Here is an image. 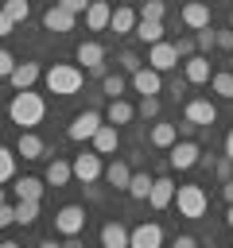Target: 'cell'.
I'll list each match as a JSON object with an SVG mask.
<instances>
[{
  "label": "cell",
  "mask_w": 233,
  "mask_h": 248,
  "mask_svg": "<svg viewBox=\"0 0 233 248\" xmlns=\"http://www.w3.org/2000/svg\"><path fill=\"white\" fill-rule=\"evenodd\" d=\"M43 81H47L50 93L74 97V93H82V85H85V70H82L78 62H54L50 70H43Z\"/></svg>",
  "instance_id": "obj_1"
},
{
  "label": "cell",
  "mask_w": 233,
  "mask_h": 248,
  "mask_svg": "<svg viewBox=\"0 0 233 248\" xmlns=\"http://www.w3.org/2000/svg\"><path fill=\"white\" fill-rule=\"evenodd\" d=\"M8 116H12V124H19V132L23 128H35L47 116V101L39 93H31V89H16V97L8 105Z\"/></svg>",
  "instance_id": "obj_2"
},
{
  "label": "cell",
  "mask_w": 233,
  "mask_h": 248,
  "mask_svg": "<svg viewBox=\"0 0 233 248\" xmlns=\"http://www.w3.org/2000/svg\"><path fill=\"white\" fill-rule=\"evenodd\" d=\"M171 205H179V213L183 217H190V221H198L206 209H210V198H206V190L202 186H175V202Z\"/></svg>",
  "instance_id": "obj_3"
},
{
  "label": "cell",
  "mask_w": 233,
  "mask_h": 248,
  "mask_svg": "<svg viewBox=\"0 0 233 248\" xmlns=\"http://www.w3.org/2000/svg\"><path fill=\"white\" fill-rule=\"evenodd\" d=\"M198 159H202V147L186 136V140H175L171 147H167V163L175 167V170H190V167H198Z\"/></svg>",
  "instance_id": "obj_4"
},
{
  "label": "cell",
  "mask_w": 233,
  "mask_h": 248,
  "mask_svg": "<svg viewBox=\"0 0 233 248\" xmlns=\"http://www.w3.org/2000/svg\"><path fill=\"white\" fill-rule=\"evenodd\" d=\"M105 124V116L97 112V108H85V112H78L74 120H70V128H66V136L74 140V143H85V140H93V132Z\"/></svg>",
  "instance_id": "obj_5"
},
{
  "label": "cell",
  "mask_w": 233,
  "mask_h": 248,
  "mask_svg": "<svg viewBox=\"0 0 233 248\" xmlns=\"http://www.w3.org/2000/svg\"><path fill=\"white\" fill-rule=\"evenodd\" d=\"M85 229V209L82 205H62L58 213H54V232H62V236H78Z\"/></svg>",
  "instance_id": "obj_6"
},
{
  "label": "cell",
  "mask_w": 233,
  "mask_h": 248,
  "mask_svg": "<svg viewBox=\"0 0 233 248\" xmlns=\"http://www.w3.org/2000/svg\"><path fill=\"white\" fill-rule=\"evenodd\" d=\"M70 167H74V178H78L82 186H85V182H97V178L105 174V163H101V155H97V151H82Z\"/></svg>",
  "instance_id": "obj_7"
},
{
  "label": "cell",
  "mask_w": 233,
  "mask_h": 248,
  "mask_svg": "<svg viewBox=\"0 0 233 248\" xmlns=\"http://www.w3.org/2000/svg\"><path fill=\"white\" fill-rule=\"evenodd\" d=\"M74 58H78V66H82V70H93V74H101V70H105V46H101L97 39H85V43H78Z\"/></svg>",
  "instance_id": "obj_8"
},
{
  "label": "cell",
  "mask_w": 233,
  "mask_h": 248,
  "mask_svg": "<svg viewBox=\"0 0 233 248\" xmlns=\"http://www.w3.org/2000/svg\"><path fill=\"white\" fill-rule=\"evenodd\" d=\"M148 66H155L159 74L175 70V66H179V50H175V43H167V39L151 43V46H148Z\"/></svg>",
  "instance_id": "obj_9"
},
{
  "label": "cell",
  "mask_w": 233,
  "mask_h": 248,
  "mask_svg": "<svg viewBox=\"0 0 233 248\" xmlns=\"http://www.w3.org/2000/svg\"><path fill=\"white\" fill-rule=\"evenodd\" d=\"M186 120L198 124V128H210V124L217 120V105H214L210 97H190V101H186Z\"/></svg>",
  "instance_id": "obj_10"
},
{
  "label": "cell",
  "mask_w": 233,
  "mask_h": 248,
  "mask_svg": "<svg viewBox=\"0 0 233 248\" xmlns=\"http://www.w3.org/2000/svg\"><path fill=\"white\" fill-rule=\"evenodd\" d=\"M210 74H214V70H210V58H206L202 50H194L190 58H183V78H186L190 85H206Z\"/></svg>",
  "instance_id": "obj_11"
},
{
  "label": "cell",
  "mask_w": 233,
  "mask_h": 248,
  "mask_svg": "<svg viewBox=\"0 0 233 248\" xmlns=\"http://www.w3.org/2000/svg\"><path fill=\"white\" fill-rule=\"evenodd\" d=\"M132 89H136L140 97H155V93L163 89V74H159L155 66H140V70L132 74Z\"/></svg>",
  "instance_id": "obj_12"
},
{
  "label": "cell",
  "mask_w": 233,
  "mask_h": 248,
  "mask_svg": "<svg viewBox=\"0 0 233 248\" xmlns=\"http://www.w3.org/2000/svg\"><path fill=\"white\" fill-rule=\"evenodd\" d=\"M159 244H163V229L155 221H144L128 232V248H159Z\"/></svg>",
  "instance_id": "obj_13"
},
{
  "label": "cell",
  "mask_w": 233,
  "mask_h": 248,
  "mask_svg": "<svg viewBox=\"0 0 233 248\" xmlns=\"http://www.w3.org/2000/svg\"><path fill=\"white\" fill-rule=\"evenodd\" d=\"M74 12H66L62 4H50L47 12H43V27L47 31H54V35H66V31H74Z\"/></svg>",
  "instance_id": "obj_14"
},
{
  "label": "cell",
  "mask_w": 233,
  "mask_h": 248,
  "mask_svg": "<svg viewBox=\"0 0 233 248\" xmlns=\"http://www.w3.org/2000/svg\"><path fill=\"white\" fill-rule=\"evenodd\" d=\"M179 16H183V23H186L190 31H202V27H210V4H206V0H186Z\"/></svg>",
  "instance_id": "obj_15"
},
{
  "label": "cell",
  "mask_w": 233,
  "mask_h": 248,
  "mask_svg": "<svg viewBox=\"0 0 233 248\" xmlns=\"http://www.w3.org/2000/svg\"><path fill=\"white\" fill-rule=\"evenodd\" d=\"M171 202H175V182H171L167 174L151 178V190H148V205H151V209H167Z\"/></svg>",
  "instance_id": "obj_16"
},
{
  "label": "cell",
  "mask_w": 233,
  "mask_h": 248,
  "mask_svg": "<svg viewBox=\"0 0 233 248\" xmlns=\"http://www.w3.org/2000/svg\"><path fill=\"white\" fill-rule=\"evenodd\" d=\"M39 78H43V66H39V62H16V70L8 74L12 89H31Z\"/></svg>",
  "instance_id": "obj_17"
},
{
  "label": "cell",
  "mask_w": 233,
  "mask_h": 248,
  "mask_svg": "<svg viewBox=\"0 0 233 248\" xmlns=\"http://www.w3.org/2000/svg\"><path fill=\"white\" fill-rule=\"evenodd\" d=\"M89 143H93V151H97V155H113V151H116V143H120V128L105 120V124L93 132V140H89Z\"/></svg>",
  "instance_id": "obj_18"
},
{
  "label": "cell",
  "mask_w": 233,
  "mask_h": 248,
  "mask_svg": "<svg viewBox=\"0 0 233 248\" xmlns=\"http://www.w3.org/2000/svg\"><path fill=\"white\" fill-rule=\"evenodd\" d=\"M136 19H140V12H136L132 4H120V8H113V16H109V31H113V35H128V31L136 27Z\"/></svg>",
  "instance_id": "obj_19"
},
{
  "label": "cell",
  "mask_w": 233,
  "mask_h": 248,
  "mask_svg": "<svg viewBox=\"0 0 233 248\" xmlns=\"http://www.w3.org/2000/svg\"><path fill=\"white\" fill-rule=\"evenodd\" d=\"M43 151H47V143H43L31 128H23L19 140H16V155H23V159H43Z\"/></svg>",
  "instance_id": "obj_20"
},
{
  "label": "cell",
  "mask_w": 233,
  "mask_h": 248,
  "mask_svg": "<svg viewBox=\"0 0 233 248\" xmlns=\"http://www.w3.org/2000/svg\"><path fill=\"white\" fill-rule=\"evenodd\" d=\"M109 16H113V8H109L105 0H89V8H85V27H89V31H105V27H109Z\"/></svg>",
  "instance_id": "obj_21"
},
{
  "label": "cell",
  "mask_w": 233,
  "mask_h": 248,
  "mask_svg": "<svg viewBox=\"0 0 233 248\" xmlns=\"http://www.w3.org/2000/svg\"><path fill=\"white\" fill-rule=\"evenodd\" d=\"M132 116H136V108H132L124 97H109V108H105V120H109V124L120 128V124H132Z\"/></svg>",
  "instance_id": "obj_22"
},
{
  "label": "cell",
  "mask_w": 233,
  "mask_h": 248,
  "mask_svg": "<svg viewBox=\"0 0 233 248\" xmlns=\"http://www.w3.org/2000/svg\"><path fill=\"white\" fill-rule=\"evenodd\" d=\"M70 178H74V167H70L66 159H50L47 170H43V182H47V186H66Z\"/></svg>",
  "instance_id": "obj_23"
},
{
  "label": "cell",
  "mask_w": 233,
  "mask_h": 248,
  "mask_svg": "<svg viewBox=\"0 0 233 248\" xmlns=\"http://www.w3.org/2000/svg\"><path fill=\"white\" fill-rule=\"evenodd\" d=\"M132 35L140 39V43H159L163 39V19H136V27H132Z\"/></svg>",
  "instance_id": "obj_24"
},
{
  "label": "cell",
  "mask_w": 233,
  "mask_h": 248,
  "mask_svg": "<svg viewBox=\"0 0 233 248\" xmlns=\"http://www.w3.org/2000/svg\"><path fill=\"white\" fill-rule=\"evenodd\" d=\"M148 190H151V174H148V170H132L124 194H128L132 202H148Z\"/></svg>",
  "instance_id": "obj_25"
},
{
  "label": "cell",
  "mask_w": 233,
  "mask_h": 248,
  "mask_svg": "<svg viewBox=\"0 0 233 248\" xmlns=\"http://www.w3.org/2000/svg\"><path fill=\"white\" fill-rule=\"evenodd\" d=\"M101 244H105V248H128V229H124L120 221L101 225Z\"/></svg>",
  "instance_id": "obj_26"
},
{
  "label": "cell",
  "mask_w": 233,
  "mask_h": 248,
  "mask_svg": "<svg viewBox=\"0 0 233 248\" xmlns=\"http://www.w3.org/2000/svg\"><path fill=\"white\" fill-rule=\"evenodd\" d=\"M175 140H179V128H175V124H151V132H148V143H151V147H163V151H167Z\"/></svg>",
  "instance_id": "obj_27"
},
{
  "label": "cell",
  "mask_w": 233,
  "mask_h": 248,
  "mask_svg": "<svg viewBox=\"0 0 233 248\" xmlns=\"http://www.w3.org/2000/svg\"><path fill=\"white\" fill-rule=\"evenodd\" d=\"M128 178H132V167H128L124 159H113V163L105 167V182H109V186L124 190V186H128Z\"/></svg>",
  "instance_id": "obj_28"
},
{
  "label": "cell",
  "mask_w": 233,
  "mask_h": 248,
  "mask_svg": "<svg viewBox=\"0 0 233 248\" xmlns=\"http://www.w3.org/2000/svg\"><path fill=\"white\" fill-rule=\"evenodd\" d=\"M43 178H35V174H23V178H16L12 182V190H16V198H43Z\"/></svg>",
  "instance_id": "obj_29"
},
{
  "label": "cell",
  "mask_w": 233,
  "mask_h": 248,
  "mask_svg": "<svg viewBox=\"0 0 233 248\" xmlns=\"http://www.w3.org/2000/svg\"><path fill=\"white\" fill-rule=\"evenodd\" d=\"M39 221V198H16V225H35Z\"/></svg>",
  "instance_id": "obj_30"
},
{
  "label": "cell",
  "mask_w": 233,
  "mask_h": 248,
  "mask_svg": "<svg viewBox=\"0 0 233 248\" xmlns=\"http://www.w3.org/2000/svg\"><path fill=\"white\" fill-rule=\"evenodd\" d=\"M210 89L221 97V101H233V74H210Z\"/></svg>",
  "instance_id": "obj_31"
},
{
  "label": "cell",
  "mask_w": 233,
  "mask_h": 248,
  "mask_svg": "<svg viewBox=\"0 0 233 248\" xmlns=\"http://www.w3.org/2000/svg\"><path fill=\"white\" fill-rule=\"evenodd\" d=\"M124 89H128L124 74H105V78H101V93H105V97H124Z\"/></svg>",
  "instance_id": "obj_32"
},
{
  "label": "cell",
  "mask_w": 233,
  "mask_h": 248,
  "mask_svg": "<svg viewBox=\"0 0 233 248\" xmlns=\"http://www.w3.org/2000/svg\"><path fill=\"white\" fill-rule=\"evenodd\" d=\"M4 16H8L12 23H27L31 4H27V0H4Z\"/></svg>",
  "instance_id": "obj_33"
},
{
  "label": "cell",
  "mask_w": 233,
  "mask_h": 248,
  "mask_svg": "<svg viewBox=\"0 0 233 248\" xmlns=\"http://www.w3.org/2000/svg\"><path fill=\"white\" fill-rule=\"evenodd\" d=\"M12 178H16V151L0 147V182H12Z\"/></svg>",
  "instance_id": "obj_34"
},
{
  "label": "cell",
  "mask_w": 233,
  "mask_h": 248,
  "mask_svg": "<svg viewBox=\"0 0 233 248\" xmlns=\"http://www.w3.org/2000/svg\"><path fill=\"white\" fill-rule=\"evenodd\" d=\"M167 16V4L163 0H144L140 4V19H163Z\"/></svg>",
  "instance_id": "obj_35"
},
{
  "label": "cell",
  "mask_w": 233,
  "mask_h": 248,
  "mask_svg": "<svg viewBox=\"0 0 233 248\" xmlns=\"http://www.w3.org/2000/svg\"><path fill=\"white\" fill-rule=\"evenodd\" d=\"M194 43H198V50L202 54H210L217 43H214V27H202V31H194Z\"/></svg>",
  "instance_id": "obj_36"
},
{
  "label": "cell",
  "mask_w": 233,
  "mask_h": 248,
  "mask_svg": "<svg viewBox=\"0 0 233 248\" xmlns=\"http://www.w3.org/2000/svg\"><path fill=\"white\" fill-rule=\"evenodd\" d=\"M144 120H155L159 116V97H140V108H136Z\"/></svg>",
  "instance_id": "obj_37"
},
{
  "label": "cell",
  "mask_w": 233,
  "mask_h": 248,
  "mask_svg": "<svg viewBox=\"0 0 233 248\" xmlns=\"http://www.w3.org/2000/svg\"><path fill=\"white\" fill-rule=\"evenodd\" d=\"M116 62H120V70H124V74H128V78H132V74H136V70H140V66H144V62H140V54H132V50H124V54H120V58H116Z\"/></svg>",
  "instance_id": "obj_38"
},
{
  "label": "cell",
  "mask_w": 233,
  "mask_h": 248,
  "mask_svg": "<svg viewBox=\"0 0 233 248\" xmlns=\"http://www.w3.org/2000/svg\"><path fill=\"white\" fill-rule=\"evenodd\" d=\"M175 50H179V58H190V54L198 50V43H194V35H179V43H175Z\"/></svg>",
  "instance_id": "obj_39"
},
{
  "label": "cell",
  "mask_w": 233,
  "mask_h": 248,
  "mask_svg": "<svg viewBox=\"0 0 233 248\" xmlns=\"http://www.w3.org/2000/svg\"><path fill=\"white\" fill-rule=\"evenodd\" d=\"M214 174L225 182V178H233V159L229 155H221V159H214Z\"/></svg>",
  "instance_id": "obj_40"
},
{
  "label": "cell",
  "mask_w": 233,
  "mask_h": 248,
  "mask_svg": "<svg viewBox=\"0 0 233 248\" xmlns=\"http://www.w3.org/2000/svg\"><path fill=\"white\" fill-rule=\"evenodd\" d=\"M8 225H16V205H8V202H0V232H4Z\"/></svg>",
  "instance_id": "obj_41"
},
{
  "label": "cell",
  "mask_w": 233,
  "mask_h": 248,
  "mask_svg": "<svg viewBox=\"0 0 233 248\" xmlns=\"http://www.w3.org/2000/svg\"><path fill=\"white\" fill-rule=\"evenodd\" d=\"M214 43H217L221 50H233V27H225V31H214Z\"/></svg>",
  "instance_id": "obj_42"
},
{
  "label": "cell",
  "mask_w": 233,
  "mask_h": 248,
  "mask_svg": "<svg viewBox=\"0 0 233 248\" xmlns=\"http://www.w3.org/2000/svg\"><path fill=\"white\" fill-rule=\"evenodd\" d=\"M12 70H16V58H12V50H4V46H0V78H8Z\"/></svg>",
  "instance_id": "obj_43"
},
{
  "label": "cell",
  "mask_w": 233,
  "mask_h": 248,
  "mask_svg": "<svg viewBox=\"0 0 233 248\" xmlns=\"http://www.w3.org/2000/svg\"><path fill=\"white\" fill-rule=\"evenodd\" d=\"M54 4H62V8H66V12H74V16H78V12L85 16V8H89V0H54Z\"/></svg>",
  "instance_id": "obj_44"
},
{
  "label": "cell",
  "mask_w": 233,
  "mask_h": 248,
  "mask_svg": "<svg viewBox=\"0 0 233 248\" xmlns=\"http://www.w3.org/2000/svg\"><path fill=\"white\" fill-rule=\"evenodd\" d=\"M12 27H16V23H12V19L4 16V8H0V39H4V35H12Z\"/></svg>",
  "instance_id": "obj_45"
},
{
  "label": "cell",
  "mask_w": 233,
  "mask_h": 248,
  "mask_svg": "<svg viewBox=\"0 0 233 248\" xmlns=\"http://www.w3.org/2000/svg\"><path fill=\"white\" fill-rule=\"evenodd\" d=\"M175 128H179V132H183V136H194V132H198V124H190V120H186V116H183V124H175Z\"/></svg>",
  "instance_id": "obj_46"
},
{
  "label": "cell",
  "mask_w": 233,
  "mask_h": 248,
  "mask_svg": "<svg viewBox=\"0 0 233 248\" xmlns=\"http://www.w3.org/2000/svg\"><path fill=\"white\" fill-rule=\"evenodd\" d=\"M175 244H179V248H194V244H198V240H194V236H190V232H183V236H175Z\"/></svg>",
  "instance_id": "obj_47"
},
{
  "label": "cell",
  "mask_w": 233,
  "mask_h": 248,
  "mask_svg": "<svg viewBox=\"0 0 233 248\" xmlns=\"http://www.w3.org/2000/svg\"><path fill=\"white\" fill-rule=\"evenodd\" d=\"M186 89H190V81H186V78H175V85H171V93H186Z\"/></svg>",
  "instance_id": "obj_48"
},
{
  "label": "cell",
  "mask_w": 233,
  "mask_h": 248,
  "mask_svg": "<svg viewBox=\"0 0 233 248\" xmlns=\"http://www.w3.org/2000/svg\"><path fill=\"white\" fill-rule=\"evenodd\" d=\"M221 198H225V202H233V178H225V182H221Z\"/></svg>",
  "instance_id": "obj_49"
},
{
  "label": "cell",
  "mask_w": 233,
  "mask_h": 248,
  "mask_svg": "<svg viewBox=\"0 0 233 248\" xmlns=\"http://www.w3.org/2000/svg\"><path fill=\"white\" fill-rule=\"evenodd\" d=\"M225 155H229V159H233V128H229V132H225Z\"/></svg>",
  "instance_id": "obj_50"
},
{
  "label": "cell",
  "mask_w": 233,
  "mask_h": 248,
  "mask_svg": "<svg viewBox=\"0 0 233 248\" xmlns=\"http://www.w3.org/2000/svg\"><path fill=\"white\" fill-rule=\"evenodd\" d=\"M225 225H229V232H233V202H229V213H225Z\"/></svg>",
  "instance_id": "obj_51"
},
{
  "label": "cell",
  "mask_w": 233,
  "mask_h": 248,
  "mask_svg": "<svg viewBox=\"0 0 233 248\" xmlns=\"http://www.w3.org/2000/svg\"><path fill=\"white\" fill-rule=\"evenodd\" d=\"M0 202H4V186H0Z\"/></svg>",
  "instance_id": "obj_52"
},
{
  "label": "cell",
  "mask_w": 233,
  "mask_h": 248,
  "mask_svg": "<svg viewBox=\"0 0 233 248\" xmlns=\"http://www.w3.org/2000/svg\"><path fill=\"white\" fill-rule=\"evenodd\" d=\"M229 27H233V12H229Z\"/></svg>",
  "instance_id": "obj_53"
},
{
  "label": "cell",
  "mask_w": 233,
  "mask_h": 248,
  "mask_svg": "<svg viewBox=\"0 0 233 248\" xmlns=\"http://www.w3.org/2000/svg\"><path fill=\"white\" fill-rule=\"evenodd\" d=\"M120 4H132V0H120Z\"/></svg>",
  "instance_id": "obj_54"
},
{
  "label": "cell",
  "mask_w": 233,
  "mask_h": 248,
  "mask_svg": "<svg viewBox=\"0 0 233 248\" xmlns=\"http://www.w3.org/2000/svg\"><path fill=\"white\" fill-rule=\"evenodd\" d=\"M206 4H214V0H206Z\"/></svg>",
  "instance_id": "obj_55"
}]
</instances>
